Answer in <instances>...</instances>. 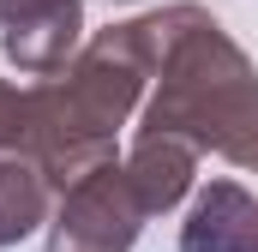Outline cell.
Masks as SVG:
<instances>
[{"instance_id": "obj_1", "label": "cell", "mask_w": 258, "mask_h": 252, "mask_svg": "<svg viewBox=\"0 0 258 252\" xmlns=\"http://www.w3.org/2000/svg\"><path fill=\"white\" fill-rule=\"evenodd\" d=\"M144 84L150 66L132 48L126 24L96 30L60 72L30 84V132L18 156H30L54 192L84 180L90 168L114 162V132L144 108Z\"/></svg>"}, {"instance_id": "obj_2", "label": "cell", "mask_w": 258, "mask_h": 252, "mask_svg": "<svg viewBox=\"0 0 258 252\" xmlns=\"http://www.w3.org/2000/svg\"><path fill=\"white\" fill-rule=\"evenodd\" d=\"M150 84L156 90L144 96V114H138L144 132H174L198 156L210 150L258 174V66L204 6L186 12Z\"/></svg>"}, {"instance_id": "obj_3", "label": "cell", "mask_w": 258, "mask_h": 252, "mask_svg": "<svg viewBox=\"0 0 258 252\" xmlns=\"http://www.w3.org/2000/svg\"><path fill=\"white\" fill-rule=\"evenodd\" d=\"M150 210L132 186L126 162H102L84 180L54 192L48 216V252H132Z\"/></svg>"}, {"instance_id": "obj_4", "label": "cell", "mask_w": 258, "mask_h": 252, "mask_svg": "<svg viewBox=\"0 0 258 252\" xmlns=\"http://www.w3.org/2000/svg\"><path fill=\"white\" fill-rule=\"evenodd\" d=\"M84 48V0H0V54L48 78Z\"/></svg>"}, {"instance_id": "obj_5", "label": "cell", "mask_w": 258, "mask_h": 252, "mask_svg": "<svg viewBox=\"0 0 258 252\" xmlns=\"http://www.w3.org/2000/svg\"><path fill=\"white\" fill-rule=\"evenodd\" d=\"M126 174H132V186H138V198H144V210L150 216H168L192 192L198 150L186 138H174V132H144L138 126V138H132V150H126Z\"/></svg>"}, {"instance_id": "obj_6", "label": "cell", "mask_w": 258, "mask_h": 252, "mask_svg": "<svg viewBox=\"0 0 258 252\" xmlns=\"http://www.w3.org/2000/svg\"><path fill=\"white\" fill-rule=\"evenodd\" d=\"M252 216L258 198L240 180H210V186H198L192 210L180 222V252H240L252 234Z\"/></svg>"}, {"instance_id": "obj_7", "label": "cell", "mask_w": 258, "mask_h": 252, "mask_svg": "<svg viewBox=\"0 0 258 252\" xmlns=\"http://www.w3.org/2000/svg\"><path fill=\"white\" fill-rule=\"evenodd\" d=\"M48 216H54V180L30 156L6 150L0 156V252L48 228Z\"/></svg>"}, {"instance_id": "obj_8", "label": "cell", "mask_w": 258, "mask_h": 252, "mask_svg": "<svg viewBox=\"0 0 258 252\" xmlns=\"http://www.w3.org/2000/svg\"><path fill=\"white\" fill-rule=\"evenodd\" d=\"M24 132H30V90H18V84L0 78V156L24 150Z\"/></svg>"}, {"instance_id": "obj_9", "label": "cell", "mask_w": 258, "mask_h": 252, "mask_svg": "<svg viewBox=\"0 0 258 252\" xmlns=\"http://www.w3.org/2000/svg\"><path fill=\"white\" fill-rule=\"evenodd\" d=\"M240 252H258V216H252V234H246V246Z\"/></svg>"}, {"instance_id": "obj_10", "label": "cell", "mask_w": 258, "mask_h": 252, "mask_svg": "<svg viewBox=\"0 0 258 252\" xmlns=\"http://www.w3.org/2000/svg\"><path fill=\"white\" fill-rule=\"evenodd\" d=\"M108 6H132V0H108Z\"/></svg>"}]
</instances>
